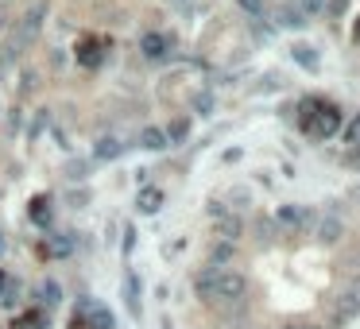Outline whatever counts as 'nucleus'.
<instances>
[{"label": "nucleus", "mask_w": 360, "mask_h": 329, "mask_svg": "<svg viewBox=\"0 0 360 329\" xmlns=\"http://www.w3.org/2000/svg\"><path fill=\"white\" fill-rule=\"evenodd\" d=\"M194 287L206 302H236L244 298L248 283H244L240 271H229V268H206L198 279H194Z\"/></svg>", "instance_id": "1"}, {"label": "nucleus", "mask_w": 360, "mask_h": 329, "mask_svg": "<svg viewBox=\"0 0 360 329\" xmlns=\"http://www.w3.org/2000/svg\"><path fill=\"white\" fill-rule=\"evenodd\" d=\"M337 128H341V109H337V105H329V101H318L310 117L302 120V132L310 136V140H329Z\"/></svg>", "instance_id": "2"}, {"label": "nucleus", "mask_w": 360, "mask_h": 329, "mask_svg": "<svg viewBox=\"0 0 360 329\" xmlns=\"http://www.w3.org/2000/svg\"><path fill=\"white\" fill-rule=\"evenodd\" d=\"M271 221H275L279 228H287V233H302V228H314V225H318V213L306 210V205H279Z\"/></svg>", "instance_id": "3"}, {"label": "nucleus", "mask_w": 360, "mask_h": 329, "mask_svg": "<svg viewBox=\"0 0 360 329\" xmlns=\"http://www.w3.org/2000/svg\"><path fill=\"white\" fill-rule=\"evenodd\" d=\"M213 233H217V240H225V244H236L244 233V221L236 217V213H221L217 221H213Z\"/></svg>", "instance_id": "4"}, {"label": "nucleus", "mask_w": 360, "mask_h": 329, "mask_svg": "<svg viewBox=\"0 0 360 329\" xmlns=\"http://www.w3.org/2000/svg\"><path fill=\"white\" fill-rule=\"evenodd\" d=\"M140 51H143V59L159 62V59H167V51H171V39H167V35H159V31H147V35L140 39Z\"/></svg>", "instance_id": "5"}, {"label": "nucleus", "mask_w": 360, "mask_h": 329, "mask_svg": "<svg viewBox=\"0 0 360 329\" xmlns=\"http://www.w3.org/2000/svg\"><path fill=\"white\" fill-rule=\"evenodd\" d=\"M85 318H89V329H117V318H113V310H109L105 302H97V298L85 306Z\"/></svg>", "instance_id": "6"}, {"label": "nucleus", "mask_w": 360, "mask_h": 329, "mask_svg": "<svg viewBox=\"0 0 360 329\" xmlns=\"http://www.w3.org/2000/svg\"><path fill=\"white\" fill-rule=\"evenodd\" d=\"M120 155H124V144H120L117 136H101L97 144H93V159H101V163H113Z\"/></svg>", "instance_id": "7"}, {"label": "nucleus", "mask_w": 360, "mask_h": 329, "mask_svg": "<svg viewBox=\"0 0 360 329\" xmlns=\"http://www.w3.org/2000/svg\"><path fill=\"white\" fill-rule=\"evenodd\" d=\"M136 210L147 213V217H151V213H159L163 210V190H159V186H143L140 198H136Z\"/></svg>", "instance_id": "8"}, {"label": "nucleus", "mask_w": 360, "mask_h": 329, "mask_svg": "<svg viewBox=\"0 0 360 329\" xmlns=\"http://www.w3.org/2000/svg\"><path fill=\"white\" fill-rule=\"evenodd\" d=\"M101 47H105L101 39H82L78 43V62H82V66H101V59H105Z\"/></svg>", "instance_id": "9"}, {"label": "nucleus", "mask_w": 360, "mask_h": 329, "mask_svg": "<svg viewBox=\"0 0 360 329\" xmlns=\"http://www.w3.org/2000/svg\"><path fill=\"white\" fill-rule=\"evenodd\" d=\"M291 54H294V62H298L302 70H322V54L314 51L310 43H294Z\"/></svg>", "instance_id": "10"}, {"label": "nucleus", "mask_w": 360, "mask_h": 329, "mask_svg": "<svg viewBox=\"0 0 360 329\" xmlns=\"http://www.w3.org/2000/svg\"><path fill=\"white\" fill-rule=\"evenodd\" d=\"M341 233H345L341 217H333V213L318 221V240H322V244H337V240H341Z\"/></svg>", "instance_id": "11"}, {"label": "nucleus", "mask_w": 360, "mask_h": 329, "mask_svg": "<svg viewBox=\"0 0 360 329\" xmlns=\"http://www.w3.org/2000/svg\"><path fill=\"white\" fill-rule=\"evenodd\" d=\"M275 27H283V31H302V27H306V16H302V8H279Z\"/></svg>", "instance_id": "12"}, {"label": "nucleus", "mask_w": 360, "mask_h": 329, "mask_svg": "<svg viewBox=\"0 0 360 329\" xmlns=\"http://www.w3.org/2000/svg\"><path fill=\"white\" fill-rule=\"evenodd\" d=\"M43 16H47V0H35V8H27L24 24H20V31H24L27 39H31V35L43 27Z\"/></svg>", "instance_id": "13"}, {"label": "nucleus", "mask_w": 360, "mask_h": 329, "mask_svg": "<svg viewBox=\"0 0 360 329\" xmlns=\"http://www.w3.org/2000/svg\"><path fill=\"white\" fill-rule=\"evenodd\" d=\"M140 147L143 152H167V132H163V128H143L140 132Z\"/></svg>", "instance_id": "14"}, {"label": "nucleus", "mask_w": 360, "mask_h": 329, "mask_svg": "<svg viewBox=\"0 0 360 329\" xmlns=\"http://www.w3.org/2000/svg\"><path fill=\"white\" fill-rule=\"evenodd\" d=\"M27 217H31L39 228H47V225H50V198H47V194L31 198V205H27Z\"/></svg>", "instance_id": "15"}, {"label": "nucleus", "mask_w": 360, "mask_h": 329, "mask_svg": "<svg viewBox=\"0 0 360 329\" xmlns=\"http://www.w3.org/2000/svg\"><path fill=\"white\" fill-rule=\"evenodd\" d=\"M333 314H337V318H341V321L357 318V314H360V295H357V291H349V295H341V298H337Z\"/></svg>", "instance_id": "16"}, {"label": "nucleus", "mask_w": 360, "mask_h": 329, "mask_svg": "<svg viewBox=\"0 0 360 329\" xmlns=\"http://www.w3.org/2000/svg\"><path fill=\"white\" fill-rule=\"evenodd\" d=\"M124 298H128L132 318H140V279H136V271H128V279H124Z\"/></svg>", "instance_id": "17"}, {"label": "nucleus", "mask_w": 360, "mask_h": 329, "mask_svg": "<svg viewBox=\"0 0 360 329\" xmlns=\"http://www.w3.org/2000/svg\"><path fill=\"white\" fill-rule=\"evenodd\" d=\"M341 144L345 147H360V112H352L341 128Z\"/></svg>", "instance_id": "18"}, {"label": "nucleus", "mask_w": 360, "mask_h": 329, "mask_svg": "<svg viewBox=\"0 0 360 329\" xmlns=\"http://www.w3.org/2000/svg\"><path fill=\"white\" fill-rule=\"evenodd\" d=\"M12 329H47V314H20L16 321H12Z\"/></svg>", "instance_id": "19"}, {"label": "nucleus", "mask_w": 360, "mask_h": 329, "mask_svg": "<svg viewBox=\"0 0 360 329\" xmlns=\"http://www.w3.org/2000/svg\"><path fill=\"white\" fill-rule=\"evenodd\" d=\"M47 248H50V256H66L70 248H74V240H70L66 233H55V237H50V244H47Z\"/></svg>", "instance_id": "20"}, {"label": "nucleus", "mask_w": 360, "mask_h": 329, "mask_svg": "<svg viewBox=\"0 0 360 329\" xmlns=\"http://www.w3.org/2000/svg\"><path fill=\"white\" fill-rule=\"evenodd\" d=\"M233 248H236V244H225V240H221V244H213V252H210L213 268H221V263H229V260H233Z\"/></svg>", "instance_id": "21"}, {"label": "nucleus", "mask_w": 360, "mask_h": 329, "mask_svg": "<svg viewBox=\"0 0 360 329\" xmlns=\"http://www.w3.org/2000/svg\"><path fill=\"white\" fill-rule=\"evenodd\" d=\"M186 136H190V124H186V120H175V124L167 128V144H182Z\"/></svg>", "instance_id": "22"}, {"label": "nucleus", "mask_w": 360, "mask_h": 329, "mask_svg": "<svg viewBox=\"0 0 360 329\" xmlns=\"http://www.w3.org/2000/svg\"><path fill=\"white\" fill-rule=\"evenodd\" d=\"M43 302H47V306L62 302V287L55 283V279H47V283H43Z\"/></svg>", "instance_id": "23"}, {"label": "nucleus", "mask_w": 360, "mask_h": 329, "mask_svg": "<svg viewBox=\"0 0 360 329\" xmlns=\"http://www.w3.org/2000/svg\"><path fill=\"white\" fill-rule=\"evenodd\" d=\"M66 178H70V182H82V178H85V163L82 159H70L66 163Z\"/></svg>", "instance_id": "24"}, {"label": "nucleus", "mask_w": 360, "mask_h": 329, "mask_svg": "<svg viewBox=\"0 0 360 329\" xmlns=\"http://www.w3.org/2000/svg\"><path fill=\"white\" fill-rule=\"evenodd\" d=\"M240 8L248 12L252 20H264V0H240Z\"/></svg>", "instance_id": "25"}, {"label": "nucleus", "mask_w": 360, "mask_h": 329, "mask_svg": "<svg viewBox=\"0 0 360 329\" xmlns=\"http://www.w3.org/2000/svg\"><path fill=\"white\" fill-rule=\"evenodd\" d=\"M43 128H47V112H35V120H31V124H27V136H31V140H35V136H39Z\"/></svg>", "instance_id": "26"}, {"label": "nucleus", "mask_w": 360, "mask_h": 329, "mask_svg": "<svg viewBox=\"0 0 360 329\" xmlns=\"http://www.w3.org/2000/svg\"><path fill=\"white\" fill-rule=\"evenodd\" d=\"M345 8H349V0H329V4H326L329 16H345Z\"/></svg>", "instance_id": "27"}, {"label": "nucleus", "mask_w": 360, "mask_h": 329, "mask_svg": "<svg viewBox=\"0 0 360 329\" xmlns=\"http://www.w3.org/2000/svg\"><path fill=\"white\" fill-rule=\"evenodd\" d=\"M302 16H310V12H322V0H298Z\"/></svg>", "instance_id": "28"}, {"label": "nucleus", "mask_w": 360, "mask_h": 329, "mask_svg": "<svg viewBox=\"0 0 360 329\" xmlns=\"http://www.w3.org/2000/svg\"><path fill=\"white\" fill-rule=\"evenodd\" d=\"M132 248H136V228L128 225V228H124V252H132Z\"/></svg>", "instance_id": "29"}, {"label": "nucleus", "mask_w": 360, "mask_h": 329, "mask_svg": "<svg viewBox=\"0 0 360 329\" xmlns=\"http://www.w3.org/2000/svg\"><path fill=\"white\" fill-rule=\"evenodd\" d=\"M213 109V97H210V93H201V97H198V112H210Z\"/></svg>", "instance_id": "30"}, {"label": "nucleus", "mask_w": 360, "mask_h": 329, "mask_svg": "<svg viewBox=\"0 0 360 329\" xmlns=\"http://www.w3.org/2000/svg\"><path fill=\"white\" fill-rule=\"evenodd\" d=\"M221 213H229V210H225V202H210V217H213V221H217V217H221Z\"/></svg>", "instance_id": "31"}, {"label": "nucleus", "mask_w": 360, "mask_h": 329, "mask_svg": "<svg viewBox=\"0 0 360 329\" xmlns=\"http://www.w3.org/2000/svg\"><path fill=\"white\" fill-rule=\"evenodd\" d=\"M163 252H167V260H171V256H178V252H182V240H175V244H167Z\"/></svg>", "instance_id": "32"}, {"label": "nucleus", "mask_w": 360, "mask_h": 329, "mask_svg": "<svg viewBox=\"0 0 360 329\" xmlns=\"http://www.w3.org/2000/svg\"><path fill=\"white\" fill-rule=\"evenodd\" d=\"M12 287V279H8V271H0V295H4V291Z\"/></svg>", "instance_id": "33"}, {"label": "nucleus", "mask_w": 360, "mask_h": 329, "mask_svg": "<svg viewBox=\"0 0 360 329\" xmlns=\"http://www.w3.org/2000/svg\"><path fill=\"white\" fill-rule=\"evenodd\" d=\"M298 329H326V326H298Z\"/></svg>", "instance_id": "34"}, {"label": "nucleus", "mask_w": 360, "mask_h": 329, "mask_svg": "<svg viewBox=\"0 0 360 329\" xmlns=\"http://www.w3.org/2000/svg\"><path fill=\"white\" fill-rule=\"evenodd\" d=\"M352 198H357V202H360V186H357V190H352Z\"/></svg>", "instance_id": "35"}, {"label": "nucleus", "mask_w": 360, "mask_h": 329, "mask_svg": "<svg viewBox=\"0 0 360 329\" xmlns=\"http://www.w3.org/2000/svg\"><path fill=\"white\" fill-rule=\"evenodd\" d=\"M283 329H298V326H283Z\"/></svg>", "instance_id": "36"}, {"label": "nucleus", "mask_w": 360, "mask_h": 329, "mask_svg": "<svg viewBox=\"0 0 360 329\" xmlns=\"http://www.w3.org/2000/svg\"><path fill=\"white\" fill-rule=\"evenodd\" d=\"M0 252H4V240H0Z\"/></svg>", "instance_id": "37"}]
</instances>
